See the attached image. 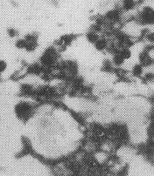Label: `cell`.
I'll return each instance as SVG.
<instances>
[{
    "label": "cell",
    "instance_id": "cell-1",
    "mask_svg": "<svg viewBox=\"0 0 154 176\" xmlns=\"http://www.w3.org/2000/svg\"><path fill=\"white\" fill-rule=\"evenodd\" d=\"M141 19L145 24H154V10L151 7H145L141 13Z\"/></svg>",
    "mask_w": 154,
    "mask_h": 176
},
{
    "label": "cell",
    "instance_id": "cell-8",
    "mask_svg": "<svg viewBox=\"0 0 154 176\" xmlns=\"http://www.w3.org/2000/svg\"><path fill=\"white\" fill-rule=\"evenodd\" d=\"M139 59H140L141 63H142V64H145V65L150 64L151 61V57H150L147 53H142V54L139 56Z\"/></svg>",
    "mask_w": 154,
    "mask_h": 176
},
{
    "label": "cell",
    "instance_id": "cell-9",
    "mask_svg": "<svg viewBox=\"0 0 154 176\" xmlns=\"http://www.w3.org/2000/svg\"><path fill=\"white\" fill-rule=\"evenodd\" d=\"M119 52H120V54L123 56V58H124V59H130V56H131V52H130V51L127 47L124 48L122 51H120Z\"/></svg>",
    "mask_w": 154,
    "mask_h": 176
},
{
    "label": "cell",
    "instance_id": "cell-7",
    "mask_svg": "<svg viewBox=\"0 0 154 176\" xmlns=\"http://www.w3.org/2000/svg\"><path fill=\"white\" fill-rule=\"evenodd\" d=\"M123 5L125 10L129 11L134 7L135 2H134V0H123Z\"/></svg>",
    "mask_w": 154,
    "mask_h": 176
},
{
    "label": "cell",
    "instance_id": "cell-4",
    "mask_svg": "<svg viewBox=\"0 0 154 176\" xmlns=\"http://www.w3.org/2000/svg\"><path fill=\"white\" fill-rule=\"evenodd\" d=\"M125 59L123 58V56L120 54V52H117L116 54H115V56H114V58H113V63L115 64V65H121L123 63H124V61Z\"/></svg>",
    "mask_w": 154,
    "mask_h": 176
},
{
    "label": "cell",
    "instance_id": "cell-13",
    "mask_svg": "<svg viewBox=\"0 0 154 176\" xmlns=\"http://www.w3.org/2000/svg\"><path fill=\"white\" fill-rule=\"evenodd\" d=\"M147 39L150 40L151 42H154V32L149 33V34L147 35Z\"/></svg>",
    "mask_w": 154,
    "mask_h": 176
},
{
    "label": "cell",
    "instance_id": "cell-2",
    "mask_svg": "<svg viewBox=\"0 0 154 176\" xmlns=\"http://www.w3.org/2000/svg\"><path fill=\"white\" fill-rule=\"evenodd\" d=\"M95 47L98 50V51H102L106 48L107 45V41L104 39H98V40L94 44Z\"/></svg>",
    "mask_w": 154,
    "mask_h": 176
},
{
    "label": "cell",
    "instance_id": "cell-6",
    "mask_svg": "<svg viewBox=\"0 0 154 176\" xmlns=\"http://www.w3.org/2000/svg\"><path fill=\"white\" fill-rule=\"evenodd\" d=\"M132 73H133V75L136 76V77L141 76V74L143 73V67H142V65H136L133 67Z\"/></svg>",
    "mask_w": 154,
    "mask_h": 176
},
{
    "label": "cell",
    "instance_id": "cell-3",
    "mask_svg": "<svg viewBox=\"0 0 154 176\" xmlns=\"http://www.w3.org/2000/svg\"><path fill=\"white\" fill-rule=\"evenodd\" d=\"M86 38H87V39L89 40V42L95 44V43L98 40L99 36H98V34H97L95 31H89V32L87 33Z\"/></svg>",
    "mask_w": 154,
    "mask_h": 176
},
{
    "label": "cell",
    "instance_id": "cell-5",
    "mask_svg": "<svg viewBox=\"0 0 154 176\" xmlns=\"http://www.w3.org/2000/svg\"><path fill=\"white\" fill-rule=\"evenodd\" d=\"M118 17H119V13L117 11H115V10L110 11L106 13V17L110 20H116L118 19Z\"/></svg>",
    "mask_w": 154,
    "mask_h": 176
},
{
    "label": "cell",
    "instance_id": "cell-10",
    "mask_svg": "<svg viewBox=\"0 0 154 176\" xmlns=\"http://www.w3.org/2000/svg\"><path fill=\"white\" fill-rule=\"evenodd\" d=\"M26 43H27V41H26V39H20V40L17 41L16 46L18 47V48H20V49H21V48H26Z\"/></svg>",
    "mask_w": 154,
    "mask_h": 176
},
{
    "label": "cell",
    "instance_id": "cell-12",
    "mask_svg": "<svg viewBox=\"0 0 154 176\" xmlns=\"http://www.w3.org/2000/svg\"><path fill=\"white\" fill-rule=\"evenodd\" d=\"M6 69V63L3 60L0 61V73L4 72L5 70Z\"/></svg>",
    "mask_w": 154,
    "mask_h": 176
},
{
    "label": "cell",
    "instance_id": "cell-11",
    "mask_svg": "<svg viewBox=\"0 0 154 176\" xmlns=\"http://www.w3.org/2000/svg\"><path fill=\"white\" fill-rule=\"evenodd\" d=\"M61 39H62V43L64 45H69L72 41V37L69 36V35H66V36L61 38Z\"/></svg>",
    "mask_w": 154,
    "mask_h": 176
},
{
    "label": "cell",
    "instance_id": "cell-14",
    "mask_svg": "<svg viewBox=\"0 0 154 176\" xmlns=\"http://www.w3.org/2000/svg\"><path fill=\"white\" fill-rule=\"evenodd\" d=\"M9 33H10V35H11V37L15 36V31H14V30H10V31H9Z\"/></svg>",
    "mask_w": 154,
    "mask_h": 176
}]
</instances>
